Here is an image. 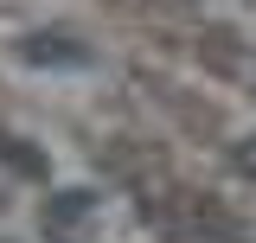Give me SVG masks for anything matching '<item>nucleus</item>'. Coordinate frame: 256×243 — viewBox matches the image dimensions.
<instances>
[{"label": "nucleus", "mask_w": 256, "mask_h": 243, "mask_svg": "<svg viewBox=\"0 0 256 243\" xmlns=\"http://www.w3.org/2000/svg\"><path fill=\"white\" fill-rule=\"evenodd\" d=\"M90 212H96L90 192H58V198L45 205V224H52V230H70V224H84Z\"/></svg>", "instance_id": "1"}, {"label": "nucleus", "mask_w": 256, "mask_h": 243, "mask_svg": "<svg viewBox=\"0 0 256 243\" xmlns=\"http://www.w3.org/2000/svg\"><path fill=\"white\" fill-rule=\"evenodd\" d=\"M26 58L32 64H84V45H64L52 32H38V38H26Z\"/></svg>", "instance_id": "2"}]
</instances>
